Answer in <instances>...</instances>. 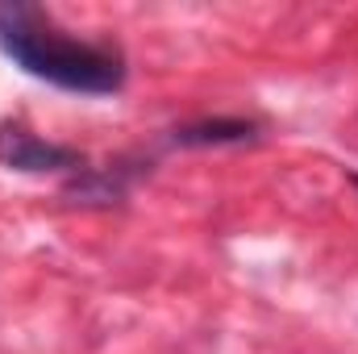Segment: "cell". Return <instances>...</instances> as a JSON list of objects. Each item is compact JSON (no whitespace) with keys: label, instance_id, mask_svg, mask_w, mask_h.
<instances>
[{"label":"cell","instance_id":"cell-2","mask_svg":"<svg viewBox=\"0 0 358 354\" xmlns=\"http://www.w3.org/2000/svg\"><path fill=\"white\" fill-rule=\"evenodd\" d=\"M0 163L8 171H25V176H46V171H84V155L59 142L38 138L34 129H25L21 121H0Z\"/></svg>","mask_w":358,"mask_h":354},{"label":"cell","instance_id":"cell-1","mask_svg":"<svg viewBox=\"0 0 358 354\" xmlns=\"http://www.w3.org/2000/svg\"><path fill=\"white\" fill-rule=\"evenodd\" d=\"M0 50L34 80L76 96H113L125 88V59L108 42H80L38 4H0Z\"/></svg>","mask_w":358,"mask_h":354},{"label":"cell","instance_id":"cell-4","mask_svg":"<svg viewBox=\"0 0 358 354\" xmlns=\"http://www.w3.org/2000/svg\"><path fill=\"white\" fill-rule=\"evenodd\" d=\"M355 187H358V176H355Z\"/></svg>","mask_w":358,"mask_h":354},{"label":"cell","instance_id":"cell-3","mask_svg":"<svg viewBox=\"0 0 358 354\" xmlns=\"http://www.w3.org/2000/svg\"><path fill=\"white\" fill-rule=\"evenodd\" d=\"M259 134L255 121H238V117H217V121H196V125H183L171 134L176 146H238V142H250Z\"/></svg>","mask_w":358,"mask_h":354}]
</instances>
